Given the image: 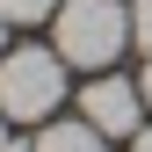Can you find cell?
I'll return each instance as SVG.
<instances>
[{
    "label": "cell",
    "mask_w": 152,
    "mask_h": 152,
    "mask_svg": "<svg viewBox=\"0 0 152 152\" xmlns=\"http://www.w3.org/2000/svg\"><path fill=\"white\" fill-rule=\"evenodd\" d=\"M7 29H15V22H7V15H0V51H7Z\"/></svg>",
    "instance_id": "10"
},
{
    "label": "cell",
    "mask_w": 152,
    "mask_h": 152,
    "mask_svg": "<svg viewBox=\"0 0 152 152\" xmlns=\"http://www.w3.org/2000/svg\"><path fill=\"white\" fill-rule=\"evenodd\" d=\"M65 58L44 44H15L0 51V116L7 123H51V109L65 102Z\"/></svg>",
    "instance_id": "2"
},
{
    "label": "cell",
    "mask_w": 152,
    "mask_h": 152,
    "mask_svg": "<svg viewBox=\"0 0 152 152\" xmlns=\"http://www.w3.org/2000/svg\"><path fill=\"white\" fill-rule=\"evenodd\" d=\"M58 7H65V0H0V15H7L15 29H36V22H51Z\"/></svg>",
    "instance_id": "5"
},
{
    "label": "cell",
    "mask_w": 152,
    "mask_h": 152,
    "mask_svg": "<svg viewBox=\"0 0 152 152\" xmlns=\"http://www.w3.org/2000/svg\"><path fill=\"white\" fill-rule=\"evenodd\" d=\"M0 152H36V145H29V138H7V145H0Z\"/></svg>",
    "instance_id": "8"
},
{
    "label": "cell",
    "mask_w": 152,
    "mask_h": 152,
    "mask_svg": "<svg viewBox=\"0 0 152 152\" xmlns=\"http://www.w3.org/2000/svg\"><path fill=\"white\" fill-rule=\"evenodd\" d=\"M80 116L102 130V138H130L145 123V87L138 80H116V72H94L80 87Z\"/></svg>",
    "instance_id": "3"
},
{
    "label": "cell",
    "mask_w": 152,
    "mask_h": 152,
    "mask_svg": "<svg viewBox=\"0 0 152 152\" xmlns=\"http://www.w3.org/2000/svg\"><path fill=\"white\" fill-rule=\"evenodd\" d=\"M0 145H7V116H0Z\"/></svg>",
    "instance_id": "11"
},
{
    "label": "cell",
    "mask_w": 152,
    "mask_h": 152,
    "mask_svg": "<svg viewBox=\"0 0 152 152\" xmlns=\"http://www.w3.org/2000/svg\"><path fill=\"white\" fill-rule=\"evenodd\" d=\"M29 145H36V152H109V138H102L87 116H72V123H44Z\"/></svg>",
    "instance_id": "4"
},
{
    "label": "cell",
    "mask_w": 152,
    "mask_h": 152,
    "mask_svg": "<svg viewBox=\"0 0 152 152\" xmlns=\"http://www.w3.org/2000/svg\"><path fill=\"white\" fill-rule=\"evenodd\" d=\"M130 152H152V123H138V130H130Z\"/></svg>",
    "instance_id": "7"
},
{
    "label": "cell",
    "mask_w": 152,
    "mask_h": 152,
    "mask_svg": "<svg viewBox=\"0 0 152 152\" xmlns=\"http://www.w3.org/2000/svg\"><path fill=\"white\" fill-rule=\"evenodd\" d=\"M138 87H145V109H152V58H145V80H138Z\"/></svg>",
    "instance_id": "9"
},
{
    "label": "cell",
    "mask_w": 152,
    "mask_h": 152,
    "mask_svg": "<svg viewBox=\"0 0 152 152\" xmlns=\"http://www.w3.org/2000/svg\"><path fill=\"white\" fill-rule=\"evenodd\" d=\"M130 44L152 58V0H138V7H130Z\"/></svg>",
    "instance_id": "6"
},
{
    "label": "cell",
    "mask_w": 152,
    "mask_h": 152,
    "mask_svg": "<svg viewBox=\"0 0 152 152\" xmlns=\"http://www.w3.org/2000/svg\"><path fill=\"white\" fill-rule=\"evenodd\" d=\"M123 44H130V7L116 0H65L51 15V51L72 72H109Z\"/></svg>",
    "instance_id": "1"
}]
</instances>
